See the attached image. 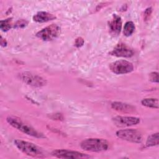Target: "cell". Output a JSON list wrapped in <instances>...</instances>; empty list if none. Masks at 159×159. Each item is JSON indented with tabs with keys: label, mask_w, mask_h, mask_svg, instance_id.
I'll return each instance as SVG.
<instances>
[{
	"label": "cell",
	"mask_w": 159,
	"mask_h": 159,
	"mask_svg": "<svg viewBox=\"0 0 159 159\" xmlns=\"http://www.w3.org/2000/svg\"><path fill=\"white\" fill-rule=\"evenodd\" d=\"M141 103L143 106L148 107L158 108V100L157 98H145L142 99Z\"/></svg>",
	"instance_id": "obj_14"
},
{
	"label": "cell",
	"mask_w": 159,
	"mask_h": 159,
	"mask_svg": "<svg viewBox=\"0 0 159 159\" xmlns=\"http://www.w3.org/2000/svg\"><path fill=\"white\" fill-rule=\"evenodd\" d=\"M1 45L2 47H5L7 45V42L6 40V39H3L2 37H1Z\"/></svg>",
	"instance_id": "obj_22"
},
{
	"label": "cell",
	"mask_w": 159,
	"mask_h": 159,
	"mask_svg": "<svg viewBox=\"0 0 159 159\" xmlns=\"http://www.w3.org/2000/svg\"><path fill=\"white\" fill-rule=\"evenodd\" d=\"M134 51L124 43H119L116 46L114 50L110 52V54L118 57L129 58L134 55Z\"/></svg>",
	"instance_id": "obj_10"
},
{
	"label": "cell",
	"mask_w": 159,
	"mask_h": 159,
	"mask_svg": "<svg viewBox=\"0 0 159 159\" xmlns=\"http://www.w3.org/2000/svg\"><path fill=\"white\" fill-rule=\"evenodd\" d=\"M114 124L119 127H129L136 125L140 122L139 118L131 116H116L112 119Z\"/></svg>",
	"instance_id": "obj_9"
},
{
	"label": "cell",
	"mask_w": 159,
	"mask_h": 159,
	"mask_svg": "<svg viewBox=\"0 0 159 159\" xmlns=\"http://www.w3.org/2000/svg\"><path fill=\"white\" fill-rule=\"evenodd\" d=\"M152 8L151 7H148L147 8L145 12H144V19L145 20H147L149 19V17L150 16L151 14H152Z\"/></svg>",
	"instance_id": "obj_21"
},
{
	"label": "cell",
	"mask_w": 159,
	"mask_h": 159,
	"mask_svg": "<svg viewBox=\"0 0 159 159\" xmlns=\"http://www.w3.org/2000/svg\"><path fill=\"white\" fill-rule=\"evenodd\" d=\"M149 79L152 82H158V73L157 72H152L149 75Z\"/></svg>",
	"instance_id": "obj_19"
},
{
	"label": "cell",
	"mask_w": 159,
	"mask_h": 159,
	"mask_svg": "<svg viewBox=\"0 0 159 159\" xmlns=\"http://www.w3.org/2000/svg\"><path fill=\"white\" fill-rule=\"evenodd\" d=\"M7 122L15 129L20 132L36 138H44L45 136L40 132L35 130L30 125L24 123L20 119L14 116H9L6 119Z\"/></svg>",
	"instance_id": "obj_1"
},
{
	"label": "cell",
	"mask_w": 159,
	"mask_h": 159,
	"mask_svg": "<svg viewBox=\"0 0 159 159\" xmlns=\"http://www.w3.org/2000/svg\"><path fill=\"white\" fill-rule=\"evenodd\" d=\"M14 144L20 151L27 155L33 157H45L43 150L33 143L17 139L14 141Z\"/></svg>",
	"instance_id": "obj_3"
},
{
	"label": "cell",
	"mask_w": 159,
	"mask_h": 159,
	"mask_svg": "<svg viewBox=\"0 0 159 159\" xmlns=\"http://www.w3.org/2000/svg\"><path fill=\"white\" fill-rule=\"evenodd\" d=\"M12 18H8L0 21V28L4 32L8 31L11 28Z\"/></svg>",
	"instance_id": "obj_17"
},
{
	"label": "cell",
	"mask_w": 159,
	"mask_h": 159,
	"mask_svg": "<svg viewBox=\"0 0 159 159\" xmlns=\"http://www.w3.org/2000/svg\"><path fill=\"white\" fill-rule=\"evenodd\" d=\"M111 107L117 111L127 113L134 112L135 109L134 106L130 104L121 102H113L111 103Z\"/></svg>",
	"instance_id": "obj_12"
},
{
	"label": "cell",
	"mask_w": 159,
	"mask_h": 159,
	"mask_svg": "<svg viewBox=\"0 0 159 159\" xmlns=\"http://www.w3.org/2000/svg\"><path fill=\"white\" fill-rule=\"evenodd\" d=\"M28 24V22L25 19H20L18 20L15 24L14 25V27L16 29H22L26 27Z\"/></svg>",
	"instance_id": "obj_18"
},
{
	"label": "cell",
	"mask_w": 159,
	"mask_h": 159,
	"mask_svg": "<svg viewBox=\"0 0 159 159\" xmlns=\"http://www.w3.org/2000/svg\"><path fill=\"white\" fill-rule=\"evenodd\" d=\"M135 25L134 24L133 22L132 21H128L127 22L125 25H124V35L128 37V36H130L131 35L134 30H135Z\"/></svg>",
	"instance_id": "obj_16"
},
{
	"label": "cell",
	"mask_w": 159,
	"mask_h": 159,
	"mask_svg": "<svg viewBox=\"0 0 159 159\" xmlns=\"http://www.w3.org/2000/svg\"><path fill=\"white\" fill-rule=\"evenodd\" d=\"M117 137L128 142L139 143L142 142L143 137L141 132L137 129H122L116 132Z\"/></svg>",
	"instance_id": "obj_4"
},
{
	"label": "cell",
	"mask_w": 159,
	"mask_h": 159,
	"mask_svg": "<svg viewBox=\"0 0 159 159\" xmlns=\"http://www.w3.org/2000/svg\"><path fill=\"white\" fill-rule=\"evenodd\" d=\"M19 77L25 83L34 87H41L46 84V81L43 78L29 72L21 73Z\"/></svg>",
	"instance_id": "obj_7"
},
{
	"label": "cell",
	"mask_w": 159,
	"mask_h": 159,
	"mask_svg": "<svg viewBox=\"0 0 159 159\" xmlns=\"http://www.w3.org/2000/svg\"><path fill=\"white\" fill-rule=\"evenodd\" d=\"M110 32L113 35H118L122 27V20L120 17L116 14H113L112 19L109 22Z\"/></svg>",
	"instance_id": "obj_11"
},
{
	"label": "cell",
	"mask_w": 159,
	"mask_h": 159,
	"mask_svg": "<svg viewBox=\"0 0 159 159\" xmlns=\"http://www.w3.org/2000/svg\"><path fill=\"white\" fill-rule=\"evenodd\" d=\"M109 145V142L106 140L99 138L86 139L80 143V147L82 149L94 152L106 151L108 149Z\"/></svg>",
	"instance_id": "obj_2"
},
{
	"label": "cell",
	"mask_w": 159,
	"mask_h": 159,
	"mask_svg": "<svg viewBox=\"0 0 159 159\" xmlns=\"http://www.w3.org/2000/svg\"><path fill=\"white\" fill-rule=\"evenodd\" d=\"M56 17L49 12L40 11L33 16V20L37 22H46L55 19Z\"/></svg>",
	"instance_id": "obj_13"
},
{
	"label": "cell",
	"mask_w": 159,
	"mask_h": 159,
	"mask_svg": "<svg viewBox=\"0 0 159 159\" xmlns=\"http://www.w3.org/2000/svg\"><path fill=\"white\" fill-rule=\"evenodd\" d=\"M159 136L158 133H155L148 136L145 145L146 147H153L155 145H158L159 143Z\"/></svg>",
	"instance_id": "obj_15"
},
{
	"label": "cell",
	"mask_w": 159,
	"mask_h": 159,
	"mask_svg": "<svg viewBox=\"0 0 159 159\" xmlns=\"http://www.w3.org/2000/svg\"><path fill=\"white\" fill-rule=\"evenodd\" d=\"M52 155L55 157L61 158H86L90 157L79 152L64 149L55 150L52 152Z\"/></svg>",
	"instance_id": "obj_8"
},
{
	"label": "cell",
	"mask_w": 159,
	"mask_h": 159,
	"mask_svg": "<svg viewBox=\"0 0 159 159\" xmlns=\"http://www.w3.org/2000/svg\"><path fill=\"white\" fill-rule=\"evenodd\" d=\"M60 34V27L57 24H51L39 31L36 35L45 41H50L56 39Z\"/></svg>",
	"instance_id": "obj_5"
},
{
	"label": "cell",
	"mask_w": 159,
	"mask_h": 159,
	"mask_svg": "<svg viewBox=\"0 0 159 159\" xmlns=\"http://www.w3.org/2000/svg\"><path fill=\"white\" fill-rule=\"evenodd\" d=\"M110 70L115 74L120 75L130 73L134 70L132 63L127 60H118L110 64Z\"/></svg>",
	"instance_id": "obj_6"
},
{
	"label": "cell",
	"mask_w": 159,
	"mask_h": 159,
	"mask_svg": "<svg viewBox=\"0 0 159 159\" xmlns=\"http://www.w3.org/2000/svg\"><path fill=\"white\" fill-rule=\"evenodd\" d=\"M84 44V40L82 37H78L75 39V45L76 47H80L83 46Z\"/></svg>",
	"instance_id": "obj_20"
}]
</instances>
